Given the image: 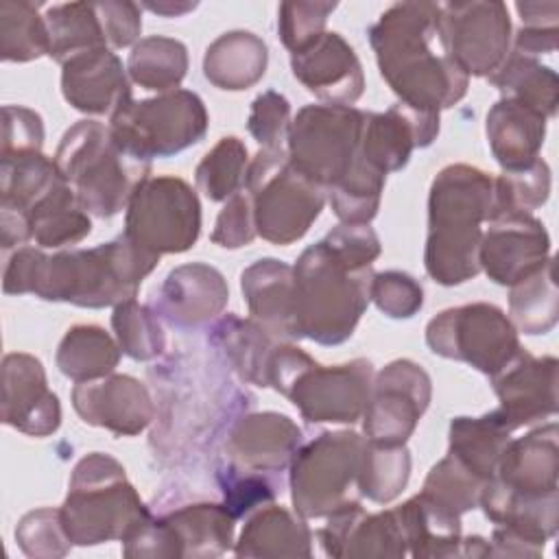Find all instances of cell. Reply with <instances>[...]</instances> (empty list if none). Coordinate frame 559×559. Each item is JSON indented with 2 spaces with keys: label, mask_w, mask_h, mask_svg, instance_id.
Instances as JSON below:
<instances>
[{
  "label": "cell",
  "mask_w": 559,
  "mask_h": 559,
  "mask_svg": "<svg viewBox=\"0 0 559 559\" xmlns=\"http://www.w3.org/2000/svg\"><path fill=\"white\" fill-rule=\"evenodd\" d=\"M247 166L249 153L245 142L236 135H225L197 164V188L210 201H227L245 188Z\"/></svg>",
  "instance_id": "45"
},
{
  "label": "cell",
  "mask_w": 559,
  "mask_h": 559,
  "mask_svg": "<svg viewBox=\"0 0 559 559\" xmlns=\"http://www.w3.org/2000/svg\"><path fill=\"white\" fill-rule=\"evenodd\" d=\"M216 483L223 493V504L238 520L262 504H269L282 493V474H266L238 467L218 456L214 467Z\"/></svg>",
  "instance_id": "48"
},
{
  "label": "cell",
  "mask_w": 559,
  "mask_h": 559,
  "mask_svg": "<svg viewBox=\"0 0 559 559\" xmlns=\"http://www.w3.org/2000/svg\"><path fill=\"white\" fill-rule=\"evenodd\" d=\"M127 72L144 90L159 94L177 90L188 72V48L175 37H142L129 52Z\"/></svg>",
  "instance_id": "41"
},
{
  "label": "cell",
  "mask_w": 559,
  "mask_h": 559,
  "mask_svg": "<svg viewBox=\"0 0 559 559\" xmlns=\"http://www.w3.org/2000/svg\"><path fill=\"white\" fill-rule=\"evenodd\" d=\"M559 428L548 421L524 437L509 439L496 469V480L513 491L548 493L559 491Z\"/></svg>",
  "instance_id": "29"
},
{
  "label": "cell",
  "mask_w": 559,
  "mask_h": 559,
  "mask_svg": "<svg viewBox=\"0 0 559 559\" xmlns=\"http://www.w3.org/2000/svg\"><path fill=\"white\" fill-rule=\"evenodd\" d=\"M323 242L354 266H371L382 251L380 238L369 223H341L325 234Z\"/></svg>",
  "instance_id": "58"
},
{
  "label": "cell",
  "mask_w": 559,
  "mask_h": 559,
  "mask_svg": "<svg viewBox=\"0 0 559 559\" xmlns=\"http://www.w3.org/2000/svg\"><path fill=\"white\" fill-rule=\"evenodd\" d=\"M159 255L131 238H118L90 249H61L46 255L41 247L24 245L7 260L2 290L66 301L79 308H105L135 299L142 280L157 266Z\"/></svg>",
  "instance_id": "1"
},
{
  "label": "cell",
  "mask_w": 559,
  "mask_h": 559,
  "mask_svg": "<svg viewBox=\"0 0 559 559\" xmlns=\"http://www.w3.org/2000/svg\"><path fill=\"white\" fill-rule=\"evenodd\" d=\"M369 297L391 319H411L424 306L421 284L404 271L373 273Z\"/></svg>",
  "instance_id": "54"
},
{
  "label": "cell",
  "mask_w": 559,
  "mask_h": 559,
  "mask_svg": "<svg viewBox=\"0 0 559 559\" xmlns=\"http://www.w3.org/2000/svg\"><path fill=\"white\" fill-rule=\"evenodd\" d=\"M511 432L487 413L483 417H454L450 421V448L472 474L480 480H491L498 469V461L509 443Z\"/></svg>",
  "instance_id": "39"
},
{
  "label": "cell",
  "mask_w": 559,
  "mask_h": 559,
  "mask_svg": "<svg viewBox=\"0 0 559 559\" xmlns=\"http://www.w3.org/2000/svg\"><path fill=\"white\" fill-rule=\"evenodd\" d=\"M432 397V380L421 365L400 358L373 376L362 432L380 445H406Z\"/></svg>",
  "instance_id": "16"
},
{
  "label": "cell",
  "mask_w": 559,
  "mask_h": 559,
  "mask_svg": "<svg viewBox=\"0 0 559 559\" xmlns=\"http://www.w3.org/2000/svg\"><path fill=\"white\" fill-rule=\"evenodd\" d=\"M31 234L41 249H63L81 242L92 231L90 212L81 205L72 186L61 179L28 212Z\"/></svg>",
  "instance_id": "35"
},
{
  "label": "cell",
  "mask_w": 559,
  "mask_h": 559,
  "mask_svg": "<svg viewBox=\"0 0 559 559\" xmlns=\"http://www.w3.org/2000/svg\"><path fill=\"white\" fill-rule=\"evenodd\" d=\"M304 443L301 428L282 413H245L227 426L223 459L253 472L282 474Z\"/></svg>",
  "instance_id": "20"
},
{
  "label": "cell",
  "mask_w": 559,
  "mask_h": 559,
  "mask_svg": "<svg viewBox=\"0 0 559 559\" xmlns=\"http://www.w3.org/2000/svg\"><path fill=\"white\" fill-rule=\"evenodd\" d=\"M269 48L251 31H229L218 35L205 50V79L227 92L253 87L266 72Z\"/></svg>",
  "instance_id": "34"
},
{
  "label": "cell",
  "mask_w": 559,
  "mask_h": 559,
  "mask_svg": "<svg viewBox=\"0 0 559 559\" xmlns=\"http://www.w3.org/2000/svg\"><path fill=\"white\" fill-rule=\"evenodd\" d=\"M439 135V114L419 111L404 103L384 114H365L358 155L376 170L389 175L402 170L415 148L430 146Z\"/></svg>",
  "instance_id": "23"
},
{
  "label": "cell",
  "mask_w": 559,
  "mask_h": 559,
  "mask_svg": "<svg viewBox=\"0 0 559 559\" xmlns=\"http://www.w3.org/2000/svg\"><path fill=\"white\" fill-rule=\"evenodd\" d=\"M59 511L74 546L124 542L153 515L124 467L105 452H92L74 465Z\"/></svg>",
  "instance_id": "6"
},
{
  "label": "cell",
  "mask_w": 559,
  "mask_h": 559,
  "mask_svg": "<svg viewBox=\"0 0 559 559\" xmlns=\"http://www.w3.org/2000/svg\"><path fill=\"white\" fill-rule=\"evenodd\" d=\"M352 105H306L290 122L286 153L293 166L325 192L354 166L365 124Z\"/></svg>",
  "instance_id": "10"
},
{
  "label": "cell",
  "mask_w": 559,
  "mask_h": 559,
  "mask_svg": "<svg viewBox=\"0 0 559 559\" xmlns=\"http://www.w3.org/2000/svg\"><path fill=\"white\" fill-rule=\"evenodd\" d=\"M242 190L253 203L258 236L280 247L304 238L328 201L325 190L293 166L286 148H260Z\"/></svg>",
  "instance_id": "7"
},
{
  "label": "cell",
  "mask_w": 559,
  "mask_h": 559,
  "mask_svg": "<svg viewBox=\"0 0 559 559\" xmlns=\"http://www.w3.org/2000/svg\"><path fill=\"white\" fill-rule=\"evenodd\" d=\"M98 20L105 31L109 48H127L140 41L142 7L129 0H100L94 2Z\"/></svg>",
  "instance_id": "59"
},
{
  "label": "cell",
  "mask_w": 559,
  "mask_h": 559,
  "mask_svg": "<svg viewBox=\"0 0 559 559\" xmlns=\"http://www.w3.org/2000/svg\"><path fill=\"white\" fill-rule=\"evenodd\" d=\"M122 356L118 341L100 325H72L59 341L57 369L74 380L90 382L114 373Z\"/></svg>",
  "instance_id": "37"
},
{
  "label": "cell",
  "mask_w": 559,
  "mask_h": 559,
  "mask_svg": "<svg viewBox=\"0 0 559 559\" xmlns=\"http://www.w3.org/2000/svg\"><path fill=\"white\" fill-rule=\"evenodd\" d=\"M373 376L367 358L323 367L310 356L282 395L310 424H356L367 408Z\"/></svg>",
  "instance_id": "15"
},
{
  "label": "cell",
  "mask_w": 559,
  "mask_h": 559,
  "mask_svg": "<svg viewBox=\"0 0 559 559\" xmlns=\"http://www.w3.org/2000/svg\"><path fill=\"white\" fill-rule=\"evenodd\" d=\"M258 236L253 203L245 190L229 197L216 216L210 240L223 249H240Z\"/></svg>",
  "instance_id": "56"
},
{
  "label": "cell",
  "mask_w": 559,
  "mask_h": 559,
  "mask_svg": "<svg viewBox=\"0 0 559 559\" xmlns=\"http://www.w3.org/2000/svg\"><path fill=\"white\" fill-rule=\"evenodd\" d=\"M411 478V452L406 445H380L367 439L358 472V493L376 504L395 500Z\"/></svg>",
  "instance_id": "44"
},
{
  "label": "cell",
  "mask_w": 559,
  "mask_h": 559,
  "mask_svg": "<svg viewBox=\"0 0 559 559\" xmlns=\"http://www.w3.org/2000/svg\"><path fill=\"white\" fill-rule=\"evenodd\" d=\"M207 124L210 116L201 96L181 87L131 100L109 118L114 138L144 159L186 151L205 138Z\"/></svg>",
  "instance_id": "9"
},
{
  "label": "cell",
  "mask_w": 559,
  "mask_h": 559,
  "mask_svg": "<svg viewBox=\"0 0 559 559\" xmlns=\"http://www.w3.org/2000/svg\"><path fill=\"white\" fill-rule=\"evenodd\" d=\"M111 328L122 354L133 360H153L166 349L164 321L151 306H142L135 299L114 306Z\"/></svg>",
  "instance_id": "47"
},
{
  "label": "cell",
  "mask_w": 559,
  "mask_h": 559,
  "mask_svg": "<svg viewBox=\"0 0 559 559\" xmlns=\"http://www.w3.org/2000/svg\"><path fill=\"white\" fill-rule=\"evenodd\" d=\"M317 531L328 557H404L408 555L393 509L367 513L360 500H352L325 518Z\"/></svg>",
  "instance_id": "25"
},
{
  "label": "cell",
  "mask_w": 559,
  "mask_h": 559,
  "mask_svg": "<svg viewBox=\"0 0 559 559\" xmlns=\"http://www.w3.org/2000/svg\"><path fill=\"white\" fill-rule=\"evenodd\" d=\"M546 118L509 98H500L487 111V142L502 170H522L539 159L546 138Z\"/></svg>",
  "instance_id": "31"
},
{
  "label": "cell",
  "mask_w": 559,
  "mask_h": 559,
  "mask_svg": "<svg viewBox=\"0 0 559 559\" xmlns=\"http://www.w3.org/2000/svg\"><path fill=\"white\" fill-rule=\"evenodd\" d=\"M293 277L299 336L319 345L345 343L371 301L373 269L345 262L319 240L297 258Z\"/></svg>",
  "instance_id": "4"
},
{
  "label": "cell",
  "mask_w": 559,
  "mask_h": 559,
  "mask_svg": "<svg viewBox=\"0 0 559 559\" xmlns=\"http://www.w3.org/2000/svg\"><path fill=\"white\" fill-rule=\"evenodd\" d=\"M76 415L118 437H135L155 419V402L144 382L127 373L76 382L72 389Z\"/></svg>",
  "instance_id": "19"
},
{
  "label": "cell",
  "mask_w": 559,
  "mask_h": 559,
  "mask_svg": "<svg viewBox=\"0 0 559 559\" xmlns=\"http://www.w3.org/2000/svg\"><path fill=\"white\" fill-rule=\"evenodd\" d=\"M50 55V35L44 15L26 0L0 2V57L26 63Z\"/></svg>",
  "instance_id": "43"
},
{
  "label": "cell",
  "mask_w": 559,
  "mask_h": 559,
  "mask_svg": "<svg viewBox=\"0 0 559 559\" xmlns=\"http://www.w3.org/2000/svg\"><path fill=\"white\" fill-rule=\"evenodd\" d=\"M498 408L493 417L509 430L537 424L557 413V358H535L524 347L491 376Z\"/></svg>",
  "instance_id": "18"
},
{
  "label": "cell",
  "mask_w": 559,
  "mask_h": 559,
  "mask_svg": "<svg viewBox=\"0 0 559 559\" xmlns=\"http://www.w3.org/2000/svg\"><path fill=\"white\" fill-rule=\"evenodd\" d=\"M432 354L467 362L485 376H496L520 349L513 321L493 304L476 301L448 308L426 325Z\"/></svg>",
  "instance_id": "12"
},
{
  "label": "cell",
  "mask_w": 559,
  "mask_h": 559,
  "mask_svg": "<svg viewBox=\"0 0 559 559\" xmlns=\"http://www.w3.org/2000/svg\"><path fill=\"white\" fill-rule=\"evenodd\" d=\"M487 81L500 92V98H509L522 107H528L550 120L559 105V79L557 72L544 66L535 57L509 50L507 59L498 66Z\"/></svg>",
  "instance_id": "36"
},
{
  "label": "cell",
  "mask_w": 559,
  "mask_h": 559,
  "mask_svg": "<svg viewBox=\"0 0 559 559\" xmlns=\"http://www.w3.org/2000/svg\"><path fill=\"white\" fill-rule=\"evenodd\" d=\"M550 258V236L528 212H502L487 218L478 247V264L500 286H513Z\"/></svg>",
  "instance_id": "17"
},
{
  "label": "cell",
  "mask_w": 559,
  "mask_h": 559,
  "mask_svg": "<svg viewBox=\"0 0 559 559\" xmlns=\"http://www.w3.org/2000/svg\"><path fill=\"white\" fill-rule=\"evenodd\" d=\"M509 319L515 330L537 336L548 334L559 321V293L552 255L535 273L509 286Z\"/></svg>",
  "instance_id": "40"
},
{
  "label": "cell",
  "mask_w": 559,
  "mask_h": 559,
  "mask_svg": "<svg viewBox=\"0 0 559 559\" xmlns=\"http://www.w3.org/2000/svg\"><path fill=\"white\" fill-rule=\"evenodd\" d=\"M478 507H483V513L496 526H504L539 548H544L559 528V491L524 493L491 478L483 487Z\"/></svg>",
  "instance_id": "30"
},
{
  "label": "cell",
  "mask_w": 559,
  "mask_h": 559,
  "mask_svg": "<svg viewBox=\"0 0 559 559\" xmlns=\"http://www.w3.org/2000/svg\"><path fill=\"white\" fill-rule=\"evenodd\" d=\"M290 122V103L284 94L266 90L253 98L247 129L262 148H284Z\"/></svg>",
  "instance_id": "55"
},
{
  "label": "cell",
  "mask_w": 559,
  "mask_h": 559,
  "mask_svg": "<svg viewBox=\"0 0 559 559\" xmlns=\"http://www.w3.org/2000/svg\"><path fill=\"white\" fill-rule=\"evenodd\" d=\"M234 552L238 557H310L312 531L299 513L269 502L247 515Z\"/></svg>",
  "instance_id": "32"
},
{
  "label": "cell",
  "mask_w": 559,
  "mask_h": 559,
  "mask_svg": "<svg viewBox=\"0 0 559 559\" xmlns=\"http://www.w3.org/2000/svg\"><path fill=\"white\" fill-rule=\"evenodd\" d=\"M439 11L435 2H397L369 28V44L378 70L400 103L439 114L456 105L469 85V76L441 50Z\"/></svg>",
  "instance_id": "2"
},
{
  "label": "cell",
  "mask_w": 559,
  "mask_h": 559,
  "mask_svg": "<svg viewBox=\"0 0 559 559\" xmlns=\"http://www.w3.org/2000/svg\"><path fill=\"white\" fill-rule=\"evenodd\" d=\"M2 421L28 437H48L61 424L59 397L31 354L13 352L2 358Z\"/></svg>",
  "instance_id": "22"
},
{
  "label": "cell",
  "mask_w": 559,
  "mask_h": 559,
  "mask_svg": "<svg viewBox=\"0 0 559 559\" xmlns=\"http://www.w3.org/2000/svg\"><path fill=\"white\" fill-rule=\"evenodd\" d=\"M55 162L81 205L96 218L127 210L138 186L151 175V159L122 146L109 124L98 120L74 122L63 133Z\"/></svg>",
  "instance_id": "5"
},
{
  "label": "cell",
  "mask_w": 559,
  "mask_h": 559,
  "mask_svg": "<svg viewBox=\"0 0 559 559\" xmlns=\"http://www.w3.org/2000/svg\"><path fill=\"white\" fill-rule=\"evenodd\" d=\"M63 179L55 157L41 151L0 157V207L28 218L31 207Z\"/></svg>",
  "instance_id": "38"
},
{
  "label": "cell",
  "mask_w": 559,
  "mask_h": 559,
  "mask_svg": "<svg viewBox=\"0 0 559 559\" xmlns=\"http://www.w3.org/2000/svg\"><path fill=\"white\" fill-rule=\"evenodd\" d=\"M384 183L386 175L358 155L349 173L325 194L341 223H369L378 214Z\"/></svg>",
  "instance_id": "46"
},
{
  "label": "cell",
  "mask_w": 559,
  "mask_h": 559,
  "mask_svg": "<svg viewBox=\"0 0 559 559\" xmlns=\"http://www.w3.org/2000/svg\"><path fill=\"white\" fill-rule=\"evenodd\" d=\"M493 201V177L469 164L437 173L428 192V236L424 266L441 286H459L480 273L483 223Z\"/></svg>",
  "instance_id": "3"
},
{
  "label": "cell",
  "mask_w": 559,
  "mask_h": 559,
  "mask_svg": "<svg viewBox=\"0 0 559 559\" xmlns=\"http://www.w3.org/2000/svg\"><path fill=\"white\" fill-rule=\"evenodd\" d=\"M485 485V480L472 474L456 456L448 452L439 463L430 467L421 491L456 515H463L478 507Z\"/></svg>",
  "instance_id": "50"
},
{
  "label": "cell",
  "mask_w": 559,
  "mask_h": 559,
  "mask_svg": "<svg viewBox=\"0 0 559 559\" xmlns=\"http://www.w3.org/2000/svg\"><path fill=\"white\" fill-rule=\"evenodd\" d=\"M240 290L253 321L264 325L282 341H299L295 314V277L293 266L262 258L247 266L240 275Z\"/></svg>",
  "instance_id": "27"
},
{
  "label": "cell",
  "mask_w": 559,
  "mask_h": 559,
  "mask_svg": "<svg viewBox=\"0 0 559 559\" xmlns=\"http://www.w3.org/2000/svg\"><path fill=\"white\" fill-rule=\"evenodd\" d=\"M15 542L26 557L57 559L66 557L74 546L63 528L61 511L41 507L20 518L15 526Z\"/></svg>",
  "instance_id": "51"
},
{
  "label": "cell",
  "mask_w": 559,
  "mask_h": 559,
  "mask_svg": "<svg viewBox=\"0 0 559 559\" xmlns=\"http://www.w3.org/2000/svg\"><path fill=\"white\" fill-rule=\"evenodd\" d=\"M229 301L223 273L203 262L173 269L157 288L151 308L164 323L177 330H197L221 317Z\"/></svg>",
  "instance_id": "21"
},
{
  "label": "cell",
  "mask_w": 559,
  "mask_h": 559,
  "mask_svg": "<svg viewBox=\"0 0 559 559\" xmlns=\"http://www.w3.org/2000/svg\"><path fill=\"white\" fill-rule=\"evenodd\" d=\"M548 194L550 168L542 157L522 170H502L498 177H493V201L489 216L502 212L533 214V210L548 201Z\"/></svg>",
  "instance_id": "49"
},
{
  "label": "cell",
  "mask_w": 559,
  "mask_h": 559,
  "mask_svg": "<svg viewBox=\"0 0 559 559\" xmlns=\"http://www.w3.org/2000/svg\"><path fill=\"white\" fill-rule=\"evenodd\" d=\"M411 557L441 559L461 552V515L419 491L393 509Z\"/></svg>",
  "instance_id": "33"
},
{
  "label": "cell",
  "mask_w": 559,
  "mask_h": 559,
  "mask_svg": "<svg viewBox=\"0 0 559 559\" xmlns=\"http://www.w3.org/2000/svg\"><path fill=\"white\" fill-rule=\"evenodd\" d=\"M140 7H144L151 13H157L162 17H181L190 11L197 9V2H173V0H159V2H142Z\"/></svg>",
  "instance_id": "60"
},
{
  "label": "cell",
  "mask_w": 559,
  "mask_h": 559,
  "mask_svg": "<svg viewBox=\"0 0 559 559\" xmlns=\"http://www.w3.org/2000/svg\"><path fill=\"white\" fill-rule=\"evenodd\" d=\"M50 35V55L59 66L74 55L109 48L94 2L55 4L44 15Z\"/></svg>",
  "instance_id": "42"
},
{
  "label": "cell",
  "mask_w": 559,
  "mask_h": 559,
  "mask_svg": "<svg viewBox=\"0 0 559 559\" xmlns=\"http://www.w3.org/2000/svg\"><path fill=\"white\" fill-rule=\"evenodd\" d=\"M236 518L223 502L192 500L153 513L122 544L124 557H221L234 546Z\"/></svg>",
  "instance_id": "11"
},
{
  "label": "cell",
  "mask_w": 559,
  "mask_h": 559,
  "mask_svg": "<svg viewBox=\"0 0 559 559\" xmlns=\"http://www.w3.org/2000/svg\"><path fill=\"white\" fill-rule=\"evenodd\" d=\"M290 70L325 105H354L365 92L360 59L338 33H323L306 50L290 55Z\"/></svg>",
  "instance_id": "26"
},
{
  "label": "cell",
  "mask_w": 559,
  "mask_h": 559,
  "mask_svg": "<svg viewBox=\"0 0 559 559\" xmlns=\"http://www.w3.org/2000/svg\"><path fill=\"white\" fill-rule=\"evenodd\" d=\"M44 146V122L41 116L22 105L2 107V155L41 151Z\"/></svg>",
  "instance_id": "57"
},
{
  "label": "cell",
  "mask_w": 559,
  "mask_h": 559,
  "mask_svg": "<svg viewBox=\"0 0 559 559\" xmlns=\"http://www.w3.org/2000/svg\"><path fill=\"white\" fill-rule=\"evenodd\" d=\"M522 26L513 35V48L526 57L550 55L557 50L559 2H515Z\"/></svg>",
  "instance_id": "52"
},
{
  "label": "cell",
  "mask_w": 559,
  "mask_h": 559,
  "mask_svg": "<svg viewBox=\"0 0 559 559\" xmlns=\"http://www.w3.org/2000/svg\"><path fill=\"white\" fill-rule=\"evenodd\" d=\"M439 41L467 76H489L511 50L507 4L498 0L441 4Z\"/></svg>",
  "instance_id": "14"
},
{
  "label": "cell",
  "mask_w": 559,
  "mask_h": 559,
  "mask_svg": "<svg viewBox=\"0 0 559 559\" xmlns=\"http://www.w3.org/2000/svg\"><path fill=\"white\" fill-rule=\"evenodd\" d=\"M216 356L247 384L269 389V367L282 338L258 321L234 312L218 317L207 330Z\"/></svg>",
  "instance_id": "28"
},
{
  "label": "cell",
  "mask_w": 559,
  "mask_h": 559,
  "mask_svg": "<svg viewBox=\"0 0 559 559\" xmlns=\"http://www.w3.org/2000/svg\"><path fill=\"white\" fill-rule=\"evenodd\" d=\"M122 234L155 255L192 249L201 234L197 192L173 175L144 179L127 205Z\"/></svg>",
  "instance_id": "13"
},
{
  "label": "cell",
  "mask_w": 559,
  "mask_h": 559,
  "mask_svg": "<svg viewBox=\"0 0 559 559\" xmlns=\"http://www.w3.org/2000/svg\"><path fill=\"white\" fill-rule=\"evenodd\" d=\"M367 437L354 430H323L299 445L290 461V498L304 520L328 518L360 500L358 472Z\"/></svg>",
  "instance_id": "8"
},
{
  "label": "cell",
  "mask_w": 559,
  "mask_h": 559,
  "mask_svg": "<svg viewBox=\"0 0 559 559\" xmlns=\"http://www.w3.org/2000/svg\"><path fill=\"white\" fill-rule=\"evenodd\" d=\"M336 2H282L277 9V33L290 55L306 50L325 33L328 15Z\"/></svg>",
  "instance_id": "53"
},
{
  "label": "cell",
  "mask_w": 559,
  "mask_h": 559,
  "mask_svg": "<svg viewBox=\"0 0 559 559\" xmlns=\"http://www.w3.org/2000/svg\"><path fill=\"white\" fill-rule=\"evenodd\" d=\"M61 94L70 107L90 116H114L131 96V79L111 48H94L61 63Z\"/></svg>",
  "instance_id": "24"
}]
</instances>
